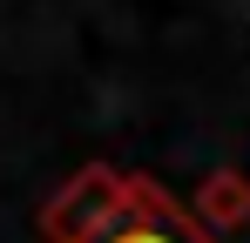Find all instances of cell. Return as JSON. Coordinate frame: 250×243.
<instances>
[{"label":"cell","instance_id":"obj_1","mask_svg":"<svg viewBox=\"0 0 250 243\" xmlns=\"http://www.w3.org/2000/svg\"><path fill=\"white\" fill-rule=\"evenodd\" d=\"M108 243H196V237H189L176 216H163V209H156V216H135V223H122Z\"/></svg>","mask_w":250,"mask_h":243}]
</instances>
